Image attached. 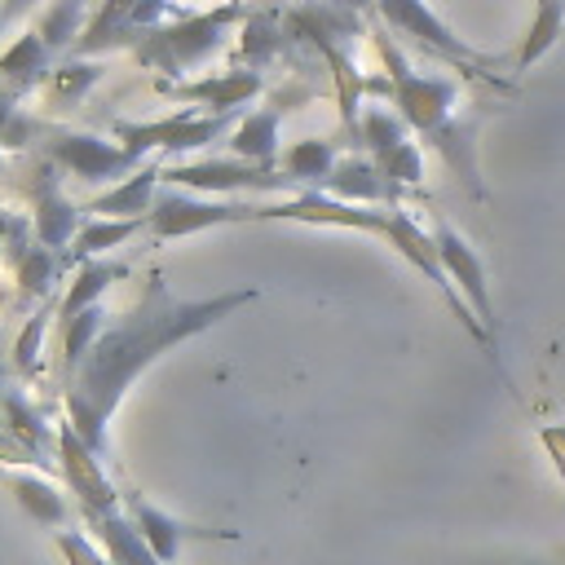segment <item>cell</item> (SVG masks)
<instances>
[{
	"instance_id": "obj_4",
	"label": "cell",
	"mask_w": 565,
	"mask_h": 565,
	"mask_svg": "<svg viewBox=\"0 0 565 565\" xmlns=\"http://www.w3.org/2000/svg\"><path fill=\"white\" fill-rule=\"evenodd\" d=\"M371 9H375V18H380V26H384L397 44H411V49H419V53H428V57L446 62L450 71H463V75H472V79H481V84H494V88H508V84H512V79L499 75V57H486V53H477L463 35H455V31L428 9V0H371Z\"/></svg>"
},
{
	"instance_id": "obj_17",
	"label": "cell",
	"mask_w": 565,
	"mask_h": 565,
	"mask_svg": "<svg viewBox=\"0 0 565 565\" xmlns=\"http://www.w3.org/2000/svg\"><path fill=\"white\" fill-rule=\"evenodd\" d=\"M163 168H168L163 159H146L119 185H106L102 194H93L84 203V212L88 216H150L154 194H159V181H163Z\"/></svg>"
},
{
	"instance_id": "obj_24",
	"label": "cell",
	"mask_w": 565,
	"mask_h": 565,
	"mask_svg": "<svg viewBox=\"0 0 565 565\" xmlns=\"http://www.w3.org/2000/svg\"><path fill=\"white\" fill-rule=\"evenodd\" d=\"M88 0H49L40 13H35V31L44 35V44L57 53V57H71L75 53V44H79V35H84V26H88Z\"/></svg>"
},
{
	"instance_id": "obj_19",
	"label": "cell",
	"mask_w": 565,
	"mask_h": 565,
	"mask_svg": "<svg viewBox=\"0 0 565 565\" xmlns=\"http://www.w3.org/2000/svg\"><path fill=\"white\" fill-rule=\"evenodd\" d=\"M128 274H132L128 260H110V256L79 260V265L71 269L66 296L57 300V318H71V313H79V309H88V305H102V296H106L115 282H124Z\"/></svg>"
},
{
	"instance_id": "obj_34",
	"label": "cell",
	"mask_w": 565,
	"mask_h": 565,
	"mask_svg": "<svg viewBox=\"0 0 565 565\" xmlns=\"http://www.w3.org/2000/svg\"><path fill=\"white\" fill-rule=\"evenodd\" d=\"M0 168H4V150H0Z\"/></svg>"
},
{
	"instance_id": "obj_29",
	"label": "cell",
	"mask_w": 565,
	"mask_h": 565,
	"mask_svg": "<svg viewBox=\"0 0 565 565\" xmlns=\"http://www.w3.org/2000/svg\"><path fill=\"white\" fill-rule=\"evenodd\" d=\"M561 26H565V0H534V18H530V31L521 40V53H516L512 71H530L561 40Z\"/></svg>"
},
{
	"instance_id": "obj_18",
	"label": "cell",
	"mask_w": 565,
	"mask_h": 565,
	"mask_svg": "<svg viewBox=\"0 0 565 565\" xmlns=\"http://www.w3.org/2000/svg\"><path fill=\"white\" fill-rule=\"evenodd\" d=\"M282 115H287V110H278L274 102L247 110V115L225 132V150L238 154V159H252V163H278V159H282Z\"/></svg>"
},
{
	"instance_id": "obj_25",
	"label": "cell",
	"mask_w": 565,
	"mask_h": 565,
	"mask_svg": "<svg viewBox=\"0 0 565 565\" xmlns=\"http://www.w3.org/2000/svg\"><path fill=\"white\" fill-rule=\"evenodd\" d=\"M66 269V256L44 247V243H31L13 256V274H18V291L22 300H53V287Z\"/></svg>"
},
{
	"instance_id": "obj_12",
	"label": "cell",
	"mask_w": 565,
	"mask_h": 565,
	"mask_svg": "<svg viewBox=\"0 0 565 565\" xmlns=\"http://www.w3.org/2000/svg\"><path fill=\"white\" fill-rule=\"evenodd\" d=\"M163 97L199 106L207 115H238L247 102H256L265 93V71H203L194 79H163L159 84Z\"/></svg>"
},
{
	"instance_id": "obj_10",
	"label": "cell",
	"mask_w": 565,
	"mask_h": 565,
	"mask_svg": "<svg viewBox=\"0 0 565 565\" xmlns=\"http://www.w3.org/2000/svg\"><path fill=\"white\" fill-rule=\"evenodd\" d=\"M172 9V0H102L75 44L79 57H102L110 49H137Z\"/></svg>"
},
{
	"instance_id": "obj_14",
	"label": "cell",
	"mask_w": 565,
	"mask_h": 565,
	"mask_svg": "<svg viewBox=\"0 0 565 565\" xmlns=\"http://www.w3.org/2000/svg\"><path fill=\"white\" fill-rule=\"evenodd\" d=\"M57 459H62V477L71 481V494H75V503H79L84 516L88 512H115V508H124V499L106 481L102 455L71 424H57Z\"/></svg>"
},
{
	"instance_id": "obj_23",
	"label": "cell",
	"mask_w": 565,
	"mask_h": 565,
	"mask_svg": "<svg viewBox=\"0 0 565 565\" xmlns=\"http://www.w3.org/2000/svg\"><path fill=\"white\" fill-rule=\"evenodd\" d=\"M106 318H110V313H106L102 305H88V309H79V313H71V318H57V322H62V353H57V380H62V388L75 380V371H79L84 358L93 353V344H97Z\"/></svg>"
},
{
	"instance_id": "obj_15",
	"label": "cell",
	"mask_w": 565,
	"mask_h": 565,
	"mask_svg": "<svg viewBox=\"0 0 565 565\" xmlns=\"http://www.w3.org/2000/svg\"><path fill=\"white\" fill-rule=\"evenodd\" d=\"M124 512H128V521L137 525V534L150 543V552L163 561V565H177V556H181V547L190 543V539H238L234 530H207V525H185V521H177V516H168L163 508H154V503H146L141 494H128L124 499Z\"/></svg>"
},
{
	"instance_id": "obj_5",
	"label": "cell",
	"mask_w": 565,
	"mask_h": 565,
	"mask_svg": "<svg viewBox=\"0 0 565 565\" xmlns=\"http://www.w3.org/2000/svg\"><path fill=\"white\" fill-rule=\"evenodd\" d=\"M168 185L194 190V194H216V199H238V194H300L291 185V177L278 163H252L238 154H221V159H177L163 168Z\"/></svg>"
},
{
	"instance_id": "obj_3",
	"label": "cell",
	"mask_w": 565,
	"mask_h": 565,
	"mask_svg": "<svg viewBox=\"0 0 565 565\" xmlns=\"http://www.w3.org/2000/svg\"><path fill=\"white\" fill-rule=\"evenodd\" d=\"M243 22H247V4L243 0H221L216 9H194V13H181L177 22H159L132 49V57L146 71H159L163 79H181L185 71L203 66L230 40V31L243 26Z\"/></svg>"
},
{
	"instance_id": "obj_33",
	"label": "cell",
	"mask_w": 565,
	"mask_h": 565,
	"mask_svg": "<svg viewBox=\"0 0 565 565\" xmlns=\"http://www.w3.org/2000/svg\"><path fill=\"white\" fill-rule=\"evenodd\" d=\"M0 35H4V0H0Z\"/></svg>"
},
{
	"instance_id": "obj_30",
	"label": "cell",
	"mask_w": 565,
	"mask_h": 565,
	"mask_svg": "<svg viewBox=\"0 0 565 565\" xmlns=\"http://www.w3.org/2000/svg\"><path fill=\"white\" fill-rule=\"evenodd\" d=\"M53 543L62 547V556H66L71 565H110L106 547H102L97 539H88L84 530H75V525H66V530H53Z\"/></svg>"
},
{
	"instance_id": "obj_27",
	"label": "cell",
	"mask_w": 565,
	"mask_h": 565,
	"mask_svg": "<svg viewBox=\"0 0 565 565\" xmlns=\"http://www.w3.org/2000/svg\"><path fill=\"white\" fill-rule=\"evenodd\" d=\"M102 62L97 57H79V53H71V57H62L57 66H53V75L44 79V97H49V106H75V102H84V93L102 79Z\"/></svg>"
},
{
	"instance_id": "obj_8",
	"label": "cell",
	"mask_w": 565,
	"mask_h": 565,
	"mask_svg": "<svg viewBox=\"0 0 565 565\" xmlns=\"http://www.w3.org/2000/svg\"><path fill=\"white\" fill-rule=\"evenodd\" d=\"M44 154L62 172H71L75 181H84V185H119L128 172H137L146 163L124 141H106L97 132H71V128H53Z\"/></svg>"
},
{
	"instance_id": "obj_6",
	"label": "cell",
	"mask_w": 565,
	"mask_h": 565,
	"mask_svg": "<svg viewBox=\"0 0 565 565\" xmlns=\"http://www.w3.org/2000/svg\"><path fill=\"white\" fill-rule=\"evenodd\" d=\"M234 115H207V110H181V115H163V119H146V124H115V141H124L128 150H137L141 159H163L177 163L194 150H207L216 137H225Z\"/></svg>"
},
{
	"instance_id": "obj_31",
	"label": "cell",
	"mask_w": 565,
	"mask_h": 565,
	"mask_svg": "<svg viewBox=\"0 0 565 565\" xmlns=\"http://www.w3.org/2000/svg\"><path fill=\"white\" fill-rule=\"evenodd\" d=\"M9 366H13V362H9V349H4V340H0V402L13 393V388H9Z\"/></svg>"
},
{
	"instance_id": "obj_9",
	"label": "cell",
	"mask_w": 565,
	"mask_h": 565,
	"mask_svg": "<svg viewBox=\"0 0 565 565\" xmlns=\"http://www.w3.org/2000/svg\"><path fill=\"white\" fill-rule=\"evenodd\" d=\"M353 137L366 146V154L380 163V172L393 181V185H419L424 181V154L406 128L402 115L384 110V106H362L358 124H353Z\"/></svg>"
},
{
	"instance_id": "obj_11",
	"label": "cell",
	"mask_w": 565,
	"mask_h": 565,
	"mask_svg": "<svg viewBox=\"0 0 565 565\" xmlns=\"http://www.w3.org/2000/svg\"><path fill=\"white\" fill-rule=\"evenodd\" d=\"M433 243H437V256L455 282V291L463 296V305L477 313V322L499 340V313H494V300H490V282H486V265L477 256V247L450 225V221H433Z\"/></svg>"
},
{
	"instance_id": "obj_2",
	"label": "cell",
	"mask_w": 565,
	"mask_h": 565,
	"mask_svg": "<svg viewBox=\"0 0 565 565\" xmlns=\"http://www.w3.org/2000/svg\"><path fill=\"white\" fill-rule=\"evenodd\" d=\"M371 40H375V53L384 62L380 88L393 97L406 128L441 154V163L459 177V185L472 199H486V181H481V168H477V124L463 119V110H459V79L415 71L406 49L384 26H375Z\"/></svg>"
},
{
	"instance_id": "obj_1",
	"label": "cell",
	"mask_w": 565,
	"mask_h": 565,
	"mask_svg": "<svg viewBox=\"0 0 565 565\" xmlns=\"http://www.w3.org/2000/svg\"><path fill=\"white\" fill-rule=\"evenodd\" d=\"M252 300H256V287H234V291H216V296H177L168 287V278L159 269H150L141 296L124 313L106 318L93 353L66 384V415H71L66 424L97 455H106V424L115 419L128 388L168 349L203 335L207 327L225 322L230 313H238Z\"/></svg>"
},
{
	"instance_id": "obj_16",
	"label": "cell",
	"mask_w": 565,
	"mask_h": 565,
	"mask_svg": "<svg viewBox=\"0 0 565 565\" xmlns=\"http://www.w3.org/2000/svg\"><path fill=\"white\" fill-rule=\"evenodd\" d=\"M57 66V53L44 44V35L35 26H26L22 35H13L4 49H0V84L9 97H26L31 88H40Z\"/></svg>"
},
{
	"instance_id": "obj_28",
	"label": "cell",
	"mask_w": 565,
	"mask_h": 565,
	"mask_svg": "<svg viewBox=\"0 0 565 565\" xmlns=\"http://www.w3.org/2000/svg\"><path fill=\"white\" fill-rule=\"evenodd\" d=\"M57 313L53 300H40V309L18 327V335L9 340V362L22 380H35L40 366H44V335H49V318Z\"/></svg>"
},
{
	"instance_id": "obj_32",
	"label": "cell",
	"mask_w": 565,
	"mask_h": 565,
	"mask_svg": "<svg viewBox=\"0 0 565 565\" xmlns=\"http://www.w3.org/2000/svg\"><path fill=\"white\" fill-rule=\"evenodd\" d=\"M322 4H340V9H362V4H371V0H322Z\"/></svg>"
},
{
	"instance_id": "obj_26",
	"label": "cell",
	"mask_w": 565,
	"mask_h": 565,
	"mask_svg": "<svg viewBox=\"0 0 565 565\" xmlns=\"http://www.w3.org/2000/svg\"><path fill=\"white\" fill-rule=\"evenodd\" d=\"M9 486H13L18 503H22L40 525H49V530H66V525H71V503H66V494H62L49 477H40V472H13Z\"/></svg>"
},
{
	"instance_id": "obj_7",
	"label": "cell",
	"mask_w": 565,
	"mask_h": 565,
	"mask_svg": "<svg viewBox=\"0 0 565 565\" xmlns=\"http://www.w3.org/2000/svg\"><path fill=\"white\" fill-rule=\"evenodd\" d=\"M252 199H216V194H194L181 185H168L154 194V207L146 216V234L154 243L163 238H185L199 230H216V225H238V221H256Z\"/></svg>"
},
{
	"instance_id": "obj_22",
	"label": "cell",
	"mask_w": 565,
	"mask_h": 565,
	"mask_svg": "<svg viewBox=\"0 0 565 565\" xmlns=\"http://www.w3.org/2000/svg\"><path fill=\"white\" fill-rule=\"evenodd\" d=\"M335 163H340V154H335V141H327V137L291 141L282 150V159H278V168L291 177L296 190H322L327 177L335 172Z\"/></svg>"
},
{
	"instance_id": "obj_13",
	"label": "cell",
	"mask_w": 565,
	"mask_h": 565,
	"mask_svg": "<svg viewBox=\"0 0 565 565\" xmlns=\"http://www.w3.org/2000/svg\"><path fill=\"white\" fill-rule=\"evenodd\" d=\"M62 168L44 154L40 163H35V181H31V225H35V243H44V247H53V252H71V243H75V234H79V225H84V207H75L71 199H66V190H62V177H57Z\"/></svg>"
},
{
	"instance_id": "obj_21",
	"label": "cell",
	"mask_w": 565,
	"mask_h": 565,
	"mask_svg": "<svg viewBox=\"0 0 565 565\" xmlns=\"http://www.w3.org/2000/svg\"><path fill=\"white\" fill-rule=\"evenodd\" d=\"M84 521L93 525V534H97V543L106 547L110 565H163V561L150 552V543L137 534V525L128 521L124 508H115V512H88Z\"/></svg>"
},
{
	"instance_id": "obj_20",
	"label": "cell",
	"mask_w": 565,
	"mask_h": 565,
	"mask_svg": "<svg viewBox=\"0 0 565 565\" xmlns=\"http://www.w3.org/2000/svg\"><path fill=\"white\" fill-rule=\"evenodd\" d=\"M137 234H146V216H88L66 252V265L75 269L79 260H93V256H110L119 252L124 243H132Z\"/></svg>"
}]
</instances>
